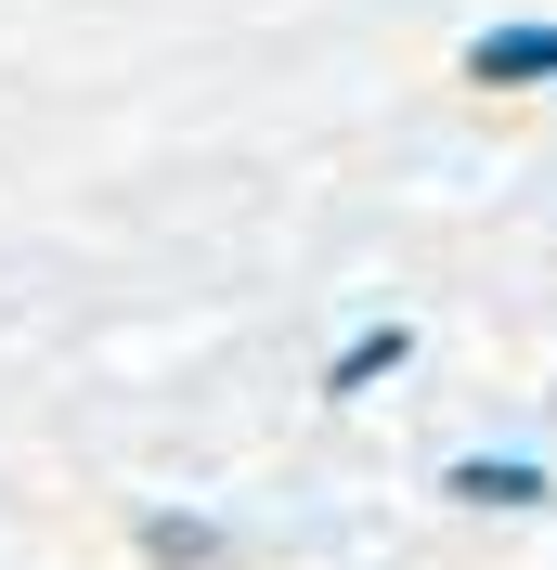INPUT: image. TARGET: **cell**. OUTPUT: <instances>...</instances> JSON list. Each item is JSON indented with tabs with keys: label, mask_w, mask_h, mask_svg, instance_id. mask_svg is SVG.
Masks as SVG:
<instances>
[{
	"label": "cell",
	"mask_w": 557,
	"mask_h": 570,
	"mask_svg": "<svg viewBox=\"0 0 557 570\" xmlns=\"http://www.w3.org/2000/svg\"><path fill=\"white\" fill-rule=\"evenodd\" d=\"M453 78H467V91H545V78H557V13H531V27H480L467 52H453Z\"/></svg>",
	"instance_id": "6da1fadb"
},
{
	"label": "cell",
	"mask_w": 557,
	"mask_h": 570,
	"mask_svg": "<svg viewBox=\"0 0 557 570\" xmlns=\"http://www.w3.org/2000/svg\"><path fill=\"white\" fill-rule=\"evenodd\" d=\"M441 493H453V505H557V480H545L531 454H453Z\"/></svg>",
	"instance_id": "7a4b0ae2"
},
{
	"label": "cell",
	"mask_w": 557,
	"mask_h": 570,
	"mask_svg": "<svg viewBox=\"0 0 557 570\" xmlns=\"http://www.w3.org/2000/svg\"><path fill=\"white\" fill-rule=\"evenodd\" d=\"M402 363H416V324L389 312V324H363V337H350V351L324 363V402H363L377 376H402Z\"/></svg>",
	"instance_id": "3957f363"
},
{
	"label": "cell",
	"mask_w": 557,
	"mask_h": 570,
	"mask_svg": "<svg viewBox=\"0 0 557 570\" xmlns=\"http://www.w3.org/2000/svg\"><path fill=\"white\" fill-rule=\"evenodd\" d=\"M130 544H143L156 570H221V558H234V532H221V519H169V505H156Z\"/></svg>",
	"instance_id": "277c9868"
}]
</instances>
